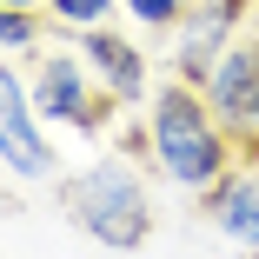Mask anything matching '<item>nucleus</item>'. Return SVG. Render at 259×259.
Wrapping results in <instances>:
<instances>
[{
	"mask_svg": "<svg viewBox=\"0 0 259 259\" xmlns=\"http://www.w3.org/2000/svg\"><path fill=\"white\" fill-rule=\"evenodd\" d=\"M0 160L14 180H60V153L47 140V113L33 107V87L20 73V60L0 67Z\"/></svg>",
	"mask_w": 259,
	"mask_h": 259,
	"instance_id": "4",
	"label": "nucleus"
},
{
	"mask_svg": "<svg viewBox=\"0 0 259 259\" xmlns=\"http://www.w3.org/2000/svg\"><path fill=\"white\" fill-rule=\"evenodd\" d=\"M0 7H47V0H0Z\"/></svg>",
	"mask_w": 259,
	"mask_h": 259,
	"instance_id": "13",
	"label": "nucleus"
},
{
	"mask_svg": "<svg viewBox=\"0 0 259 259\" xmlns=\"http://www.w3.org/2000/svg\"><path fill=\"white\" fill-rule=\"evenodd\" d=\"M33 107L47 113V120H60V126H73V133H100L107 126V87L93 80V67H87V54L73 47V54H60V47H40V67H33Z\"/></svg>",
	"mask_w": 259,
	"mask_h": 259,
	"instance_id": "3",
	"label": "nucleus"
},
{
	"mask_svg": "<svg viewBox=\"0 0 259 259\" xmlns=\"http://www.w3.org/2000/svg\"><path fill=\"white\" fill-rule=\"evenodd\" d=\"M239 166H252V180H259V133H252V140L239 146Z\"/></svg>",
	"mask_w": 259,
	"mask_h": 259,
	"instance_id": "12",
	"label": "nucleus"
},
{
	"mask_svg": "<svg viewBox=\"0 0 259 259\" xmlns=\"http://www.w3.org/2000/svg\"><path fill=\"white\" fill-rule=\"evenodd\" d=\"M120 7H126V20L146 27V33H180V20H186L193 0H120Z\"/></svg>",
	"mask_w": 259,
	"mask_h": 259,
	"instance_id": "10",
	"label": "nucleus"
},
{
	"mask_svg": "<svg viewBox=\"0 0 259 259\" xmlns=\"http://www.w3.org/2000/svg\"><path fill=\"white\" fill-rule=\"evenodd\" d=\"M239 20H246V0H193L180 33H173V73L206 87L220 67V54L239 40Z\"/></svg>",
	"mask_w": 259,
	"mask_h": 259,
	"instance_id": "5",
	"label": "nucleus"
},
{
	"mask_svg": "<svg viewBox=\"0 0 259 259\" xmlns=\"http://www.w3.org/2000/svg\"><path fill=\"white\" fill-rule=\"evenodd\" d=\"M33 47H47V27L33 20V7H0V54L27 60Z\"/></svg>",
	"mask_w": 259,
	"mask_h": 259,
	"instance_id": "9",
	"label": "nucleus"
},
{
	"mask_svg": "<svg viewBox=\"0 0 259 259\" xmlns=\"http://www.w3.org/2000/svg\"><path fill=\"white\" fill-rule=\"evenodd\" d=\"M80 54H87L93 80L107 87L120 107H140V100H146V54H140L126 33H113L107 20H100V27H87V33H80Z\"/></svg>",
	"mask_w": 259,
	"mask_h": 259,
	"instance_id": "7",
	"label": "nucleus"
},
{
	"mask_svg": "<svg viewBox=\"0 0 259 259\" xmlns=\"http://www.w3.org/2000/svg\"><path fill=\"white\" fill-rule=\"evenodd\" d=\"M120 7V0H47V20L54 27H67V33H87V27H100Z\"/></svg>",
	"mask_w": 259,
	"mask_h": 259,
	"instance_id": "11",
	"label": "nucleus"
},
{
	"mask_svg": "<svg viewBox=\"0 0 259 259\" xmlns=\"http://www.w3.org/2000/svg\"><path fill=\"white\" fill-rule=\"evenodd\" d=\"M206 220H213V233H226L233 246L259 252V180H252V166L233 160V173L206 193Z\"/></svg>",
	"mask_w": 259,
	"mask_h": 259,
	"instance_id": "8",
	"label": "nucleus"
},
{
	"mask_svg": "<svg viewBox=\"0 0 259 259\" xmlns=\"http://www.w3.org/2000/svg\"><path fill=\"white\" fill-rule=\"evenodd\" d=\"M146 153H153V166H160L166 186L206 199V193L233 173L239 140L220 126V113H213V100H206V87H193V80L173 73V80L153 87V100H146Z\"/></svg>",
	"mask_w": 259,
	"mask_h": 259,
	"instance_id": "1",
	"label": "nucleus"
},
{
	"mask_svg": "<svg viewBox=\"0 0 259 259\" xmlns=\"http://www.w3.org/2000/svg\"><path fill=\"white\" fill-rule=\"evenodd\" d=\"M60 213L107 252H133L153 239V193L126 160H93L60 180Z\"/></svg>",
	"mask_w": 259,
	"mask_h": 259,
	"instance_id": "2",
	"label": "nucleus"
},
{
	"mask_svg": "<svg viewBox=\"0 0 259 259\" xmlns=\"http://www.w3.org/2000/svg\"><path fill=\"white\" fill-rule=\"evenodd\" d=\"M206 100H213L220 126H226L239 146L259 133V33H239L226 54H220L213 80H206Z\"/></svg>",
	"mask_w": 259,
	"mask_h": 259,
	"instance_id": "6",
	"label": "nucleus"
}]
</instances>
